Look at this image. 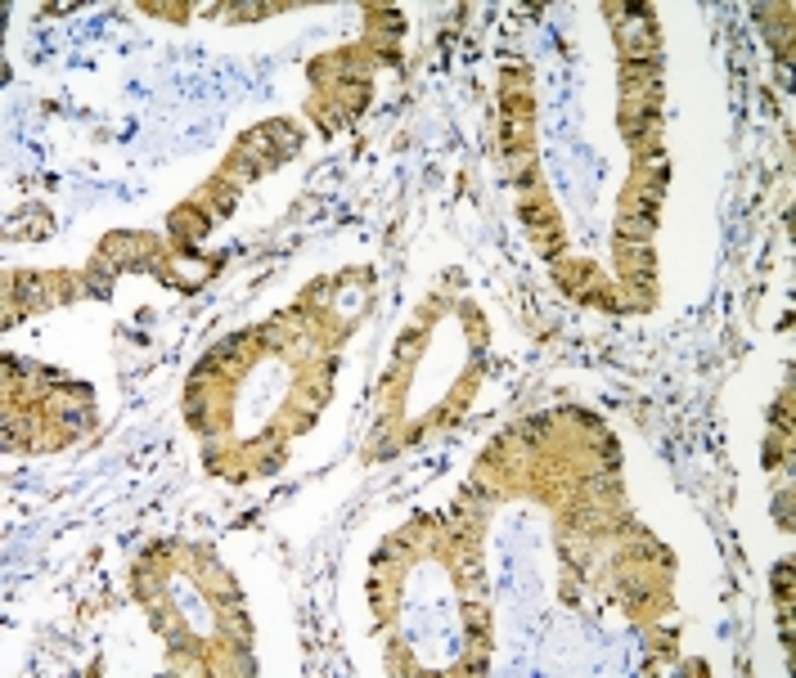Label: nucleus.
Masks as SVG:
<instances>
[{
  "mask_svg": "<svg viewBox=\"0 0 796 678\" xmlns=\"http://www.w3.org/2000/svg\"><path fill=\"white\" fill-rule=\"evenodd\" d=\"M99 256L113 265H144L154 256V243H144L140 234H113V238H103Z\"/></svg>",
  "mask_w": 796,
  "mask_h": 678,
  "instance_id": "nucleus-1",
  "label": "nucleus"
},
{
  "mask_svg": "<svg viewBox=\"0 0 796 678\" xmlns=\"http://www.w3.org/2000/svg\"><path fill=\"white\" fill-rule=\"evenodd\" d=\"M617 256L634 270V279H648V274H652V247H648V243H625V238H621V243H617Z\"/></svg>",
  "mask_w": 796,
  "mask_h": 678,
  "instance_id": "nucleus-2",
  "label": "nucleus"
},
{
  "mask_svg": "<svg viewBox=\"0 0 796 678\" xmlns=\"http://www.w3.org/2000/svg\"><path fill=\"white\" fill-rule=\"evenodd\" d=\"M265 135H270V144L279 158H288V153H297L301 149V135H297V126H288V121H270V126H261Z\"/></svg>",
  "mask_w": 796,
  "mask_h": 678,
  "instance_id": "nucleus-3",
  "label": "nucleus"
},
{
  "mask_svg": "<svg viewBox=\"0 0 796 678\" xmlns=\"http://www.w3.org/2000/svg\"><path fill=\"white\" fill-rule=\"evenodd\" d=\"M617 229L625 234V243H648L657 234V216H621Z\"/></svg>",
  "mask_w": 796,
  "mask_h": 678,
  "instance_id": "nucleus-4",
  "label": "nucleus"
},
{
  "mask_svg": "<svg viewBox=\"0 0 796 678\" xmlns=\"http://www.w3.org/2000/svg\"><path fill=\"white\" fill-rule=\"evenodd\" d=\"M172 229H189V234H207V216L198 207H180L172 216Z\"/></svg>",
  "mask_w": 796,
  "mask_h": 678,
  "instance_id": "nucleus-5",
  "label": "nucleus"
},
{
  "mask_svg": "<svg viewBox=\"0 0 796 678\" xmlns=\"http://www.w3.org/2000/svg\"><path fill=\"white\" fill-rule=\"evenodd\" d=\"M310 112L320 117V126H324V130H338V121H342V112H338V108H329L324 99H315V103H310Z\"/></svg>",
  "mask_w": 796,
  "mask_h": 678,
  "instance_id": "nucleus-6",
  "label": "nucleus"
},
{
  "mask_svg": "<svg viewBox=\"0 0 796 678\" xmlns=\"http://www.w3.org/2000/svg\"><path fill=\"white\" fill-rule=\"evenodd\" d=\"M108 274H113V270H103V265L86 270V288L94 292V297H108Z\"/></svg>",
  "mask_w": 796,
  "mask_h": 678,
  "instance_id": "nucleus-7",
  "label": "nucleus"
},
{
  "mask_svg": "<svg viewBox=\"0 0 796 678\" xmlns=\"http://www.w3.org/2000/svg\"><path fill=\"white\" fill-rule=\"evenodd\" d=\"M508 176L513 180H531V153H508Z\"/></svg>",
  "mask_w": 796,
  "mask_h": 678,
  "instance_id": "nucleus-8",
  "label": "nucleus"
},
{
  "mask_svg": "<svg viewBox=\"0 0 796 678\" xmlns=\"http://www.w3.org/2000/svg\"><path fill=\"white\" fill-rule=\"evenodd\" d=\"M230 207H234V189L230 185H225V189H212V212H230Z\"/></svg>",
  "mask_w": 796,
  "mask_h": 678,
  "instance_id": "nucleus-9",
  "label": "nucleus"
},
{
  "mask_svg": "<svg viewBox=\"0 0 796 678\" xmlns=\"http://www.w3.org/2000/svg\"><path fill=\"white\" fill-rule=\"evenodd\" d=\"M788 584H792V566L783 561V566L774 570V588H779V598H788Z\"/></svg>",
  "mask_w": 796,
  "mask_h": 678,
  "instance_id": "nucleus-10",
  "label": "nucleus"
},
{
  "mask_svg": "<svg viewBox=\"0 0 796 678\" xmlns=\"http://www.w3.org/2000/svg\"><path fill=\"white\" fill-rule=\"evenodd\" d=\"M522 221H526V225H545L549 212H545V207H522Z\"/></svg>",
  "mask_w": 796,
  "mask_h": 678,
  "instance_id": "nucleus-11",
  "label": "nucleus"
}]
</instances>
